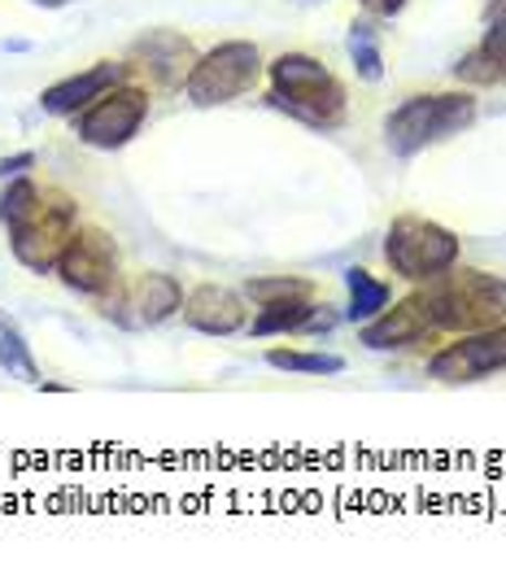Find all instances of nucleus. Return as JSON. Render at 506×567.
I'll use <instances>...</instances> for the list:
<instances>
[{
    "label": "nucleus",
    "mask_w": 506,
    "mask_h": 567,
    "mask_svg": "<svg viewBox=\"0 0 506 567\" xmlns=\"http://www.w3.org/2000/svg\"><path fill=\"white\" fill-rule=\"evenodd\" d=\"M433 332H481L506 319V280L472 267H450L415 292Z\"/></svg>",
    "instance_id": "1"
},
{
    "label": "nucleus",
    "mask_w": 506,
    "mask_h": 567,
    "mask_svg": "<svg viewBox=\"0 0 506 567\" xmlns=\"http://www.w3.org/2000/svg\"><path fill=\"white\" fill-rule=\"evenodd\" d=\"M267 71H271V96H267L271 110L301 118L310 127H337L345 118L341 79L310 53H280Z\"/></svg>",
    "instance_id": "2"
},
{
    "label": "nucleus",
    "mask_w": 506,
    "mask_h": 567,
    "mask_svg": "<svg viewBox=\"0 0 506 567\" xmlns=\"http://www.w3.org/2000/svg\"><path fill=\"white\" fill-rule=\"evenodd\" d=\"M476 123V96L472 92H433V96H406L384 118V144L393 157H415L428 144L450 141L463 127Z\"/></svg>",
    "instance_id": "3"
},
{
    "label": "nucleus",
    "mask_w": 506,
    "mask_h": 567,
    "mask_svg": "<svg viewBox=\"0 0 506 567\" xmlns=\"http://www.w3.org/2000/svg\"><path fill=\"white\" fill-rule=\"evenodd\" d=\"M458 254H463V240L450 227H441L433 218H420V214H397L389 236H384L389 267L411 284H424L441 271H450L458 262Z\"/></svg>",
    "instance_id": "4"
},
{
    "label": "nucleus",
    "mask_w": 506,
    "mask_h": 567,
    "mask_svg": "<svg viewBox=\"0 0 506 567\" xmlns=\"http://www.w3.org/2000/svg\"><path fill=\"white\" fill-rule=\"evenodd\" d=\"M262 79V53L254 40H227L210 53L197 58V66L184 83V96L197 105V110H215L227 105L245 92H254V83Z\"/></svg>",
    "instance_id": "5"
},
{
    "label": "nucleus",
    "mask_w": 506,
    "mask_h": 567,
    "mask_svg": "<svg viewBox=\"0 0 506 567\" xmlns=\"http://www.w3.org/2000/svg\"><path fill=\"white\" fill-rule=\"evenodd\" d=\"M148 118V92L136 83H118L101 92L92 105L74 114V136L92 148H123Z\"/></svg>",
    "instance_id": "6"
},
{
    "label": "nucleus",
    "mask_w": 506,
    "mask_h": 567,
    "mask_svg": "<svg viewBox=\"0 0 506 567\" xmlns=\"http://www.w3.org/2000/svg\"><path fill=\"white\" fill-rule=\"evenodd\" d=\"M184 306V288L166 271H148L136 284H114L110 292H101V315L118 328H157L171 315H179Z\"/></svg>",
    "instance_id": "7"
},
{
    "label": "nucleus",
    "mask_w": 506,
    "mask_h": 567,
    "mask_svg": "<svg viewBox=\"0 0 506 567\" xmlns=\"http://www.w3.org/2000/svg\"><path fill=\"white\" fill-rule=\"evenodd\" d=\"M74 231H79V214H74L71 202H40L27 223L9 227V236H13V258H18L27 271L49 276V271H58V262H62V254H66Z\"/></svg>",
    "instance_id": "8"
},
{
    "label": "nucleus",
    "mask_w": 506,
    "mask_h": 567,
    "mask_svg": "<svg viewBox=\"0 0 506 567\" xmlns=\"http://www.w3.org/2000/svg\"><path fill=\"white\" fill-rule=\"evenodd\" d=\"M494 371H506V319L481 332H463L454 346L428 358V375L441 384H472Z\"/></svg>",
    "instance_id": "9"
},
{
    "label": "nucleus",
    "mask_w": 506,
    "mask_h": 567,
    "mask_svg": "<svg viewBox=\"0 0 506 567\" xmlns=\"http://www.w3.org/2000/svg\"><path fill=\"white\" fill-rule=\"evenodd\" d=\"M58 276L71 292L101 297L118 284V249L101 227H79L58 262Z\"/></svg>",
    "instance_id": "10"
},
{
    "label": "nucleus",
    "mask_w": 506,
    "mask_h": 567,
    "mask_svg": "<svg viewBox=\"0 0 506 567\" xmlns=\"http://www.w3.org/2000/svg\"><path fill=\"white\" fill-rule=\"evenodd\" d=\"M179 315H184V323H188L193 332H202V337H236V332L249 328V306H245V297L231 292V288H223V284H202V288H193V292L184 297Z\"/></svg>",
    "instance_id": "11"
},
{
    "label": "nucleus",
    "mask_w": 506,
    "mask_h": 567,
    "mask_svg": "<svg viewBox=\"0 0 506 567\" xmlns=\"http://www.w3.org/2000/svg\"><path fill=\"white\" fill-rule=\"evenodd\" d=\"M433 323H428V315H424V306H420V297L411 292L406 301H397L393 310L384 306L375 319H366L359 332V341L366 350H411V346H424V341H433Z\"/></svg>",
    "instance_id": "12"
},
{
    "label": "nucleus",
    "mask_w": 506,
    "mask_h": 567,
    "mask_svg": "<svg viewBox=\"0 0 506 567\" xmlns=\"http://www.w3.org/2000/svg\"><path fill=\"white\" fill-rule=\"evenodd\" d=\"M132 62L153 74L157 87H184L197 66V49L179 31H148L145 40L132 44Z\"/></svg>",
    "instance_id": "13"
},
{
    "label": "nucleus",
    "mask_w": 506,
    "mask_h": 567,
    "mask_svg": "<svg viewBox=\"0 0 506 567\" xmlns=\"http://www.w3.org/2000/svg\"><path fill=\"white\" fill-rule=\"evenodd\" d=\"M123 79H127V66H118V62H96L92 71L71 74V79H62V83L44 87L40 110H44V114H58V118H71V114H79L83 105H92L101 92L118 87Z\"/></svg>",
    "instance_id": "14"
},
{
    "label": "nucleus",
    "mask_w": 506,
    "mask_h": 567,
    "mask_svg": "<svg viewBox=\"0 0 506 567\" xmlns=\"http://www.w3.org/2000/svg\"><path fill=\"white\" fill-rule=\"evenodd\" d=\"M345 288H350L345 319H350V323H359V328L389 306V284L375 280V276H371V271H362V267H350V271H345Z\"/></svg>",
    "instance_id": "15"
},
{
    "label": "nucleus",
    "mask_w": 506,
    "mask_h": 567,
    "mask_svg": "<svg viewBox=\"0 0 506 567\" xmlns=\"http://www.w3.org/2000/svg\"><path fill=\"white\" fill-rule=\"evenodd\" d=\"M0 367L13 375V380H22V384H44L40 380V367H35V358H31V346H27V337H22V328L9 319V315H0Z\"/></svg>",
    "instance_id": "16"
},
{
    "label": "nucleus",
    "mask_w": 506,
    "mask_h": 567,
    "mask_svg": "<svg viewBox=\"0 0 506 567\" xmlns=\"http://www.w3.org/2000/svg\"><path fill=\"white\" fill-rule=\"evenodd\" d=\"M314 297H297V301H280V306H262V315L254 319V337H280V332H301L306 319L314 315Z\"/></svg>",
    "instance_id": "17"
},
{
    "label": "nucleus",
    "mask_w": 506,
    "mask_h": 567,
    "mask_svg": "<svg viewBox=\"0 0 506 567\" xmlns=\"http://www.w3.org/2000/svg\"><path fill=\"white\" fill-rule=\"evenodd\" d=\"M345 49H350V62H354V74H359L362 83H380V79H384V53H380V35H375V27L354 22Z\"/></svg>",
    "instance_id": "18"
},
{
    "label": "nucleus",
    "mask_w": 506,
    "mask_h": 567,
    "mask_svg": "<svg viewBox=\"0 0 506 567\" xmlns=\"http://www.w3.org/2000/svg\"><path fill=\"white\" fill-rule=\"evenodd\" d=\"M267 362L276 371H297V375H341L345 371V358L323 354V350H271Z\"/></svg>",
    "instance_id": "19"
},
{
    "label": "nucleus",
    "mask_w": 506,
    "mask_h": 567,
    "mask_svg": "<svg viewBox=\"0 0 506 567\" xmlns=\"http://www.w3.org/2000/svg\"><path fill=\"white\" fill-rule=\"evenodd\" d=\"M245 297L254 306H280V301H297V297H314V284L301 276H258L245 284Z\"/></svg>",
    "instance_id": "20"
},
{
    "label": "nucleus",
    "mask_w": 506,
    "mask_h": 567,
    "mask_svg": "<svg viewBox=\"0 0 506 567\" xmlns=\"http://www.w3.org/2000/svg\"><path fill=\"white\" fill-rule=\"evenodd\" d=\"M9 188L0 193V223L4 227H18V223H27L31 214H35V206L44 202L40 197V188L27 179V175H18V179H4Z\"/></svg>",
    "instance_id": "21"
},
{
    "label": "nucleus",
    "mask_w": 506,
    "mask_h": 567,
    "mask_svg": "<svg viewBox=\"0 0 506 567\" xmlns=\"http://www.w3.org/2000/svg\"><path fill=\"white\" fill-rule=\"evenodd\" d=\"M494 66H503L506 74V0H494L485 9V40L476 44Z\"/></svg>",
    "instance_id": "22"
},
{
    "label": "nucleus",
    "mask_w": 506,
    "mask_h": 567,
    "mask_svg": "<svg viewBox=\"0 0 506 567\" xmlns=\"http://www.w3.org/2000/svg\"><path fill=\"white\" fill-rule=\"evenodd\" d=\"M454 79H458V83H472V87H494V83H506L503 66H494L481 49H472V53H463V58H458Z\"/></svg>",
    "instance_id": "23"
},
{
    "label": "nucleus",
    "mask_w": 506,
    "mask_h": 567,
    "mask_svg": "<svg viewBox=\"0 0 506 567\" xmlns=\"http://www.w3.org/2000/svg\"><path fill=\"white\" fill-rule=\"evenodd\" d=\"M31 166H35V153H9V157H0V179H18Z\"/></svg>",
    "instance_id": "24"
},
{
    "label": "nucleus",
    "mask_w": 506,
    "mask_h": 567,
    "mask_svg": "<svg viewBox=\"0 0 506 567\" xmlns=\"http://www.w3.org/2000/svg\"><path fill=\"white\" fill-rule=\"evenodd\" d=\"M362 9H366V13H375V18H393V13H402V9H406V0H362Z\"/></svg>",
    "instance_id": "25"
}]
</instances>
